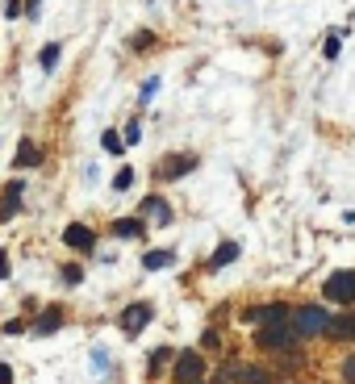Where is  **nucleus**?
I'll return each instance as SVG.
<instances>
[{"mask_svg":"<svg viewBox=\"0 0 355 384\" xmlns=\"http://www.w3.org/2000/svg\"><path fill=\"white\" fill-rule=\"evenodd\" d=\"M330 338H339V342H355V313L334 318V322H330Z\"/></svg>","mask_w":355,"mask_h":384,"instance_id":"obj_10","label":"nucleus"},{"mask_svg":"<svg viewBox=\"0 0 355 384\" xmlns=\"http://www.w3.org/2000/svg\"><path fill=\"white\" fill-rule=\"evenodd\" d=\"M172 380L176 384H201L205 380V355H197V351H180L176 368H172Z\"/></svg>","mask_w":355,"mask_h":384,"instance_id":"obj_3","label":"nucleus"},{"mask_svg":"<svg viewBox=\"0 0 355 384\" xmlns=\"http://www.w3.org/2000/svg\"><path fill=\"white\" fill-rule=\"evenodd\" d=\"M63 280H67V284H80V280H84V272H80V268H63Z\"/></svg>","mask_w":355,"mask_h":384,"instance_id":"obj_23","label":"nucleus"},{"mask_svg":"<svg viewBox=\"0 0 355 384\" xmlns=\"http://www.w3.org/2000/svg\"><path fill=\"white\" fill-rule=\"evenodd\" d=\"M100 143H105V150H109V155H122V138H117L113 130H105V138H100Z\"/></svg>","mask_w":355,"mask_h":384,"instance_id":"obj_20","label":"nucleus"},{"mask_svg":"<svg viewBox=\"0 0 355 384\" xmlns=\"http://www.w3.org/2000/svg\"><path fill=\"white\" fill-rule=\"evenodd\" d=\"M159 92V80H155V76H151V80H146V84H142V100H151V96Z\"/></svg>","mask_w":355,"mask_h":384,"instance_id":"obj_24","label":"nucleus"},{"mask_svg":"<svg viewBox=\"0 0 355 384\" xmlns=\"http://www.w3.org/2000/svg\"><path fill=\"white\" fill-rule=\"evenodd\" d=\"M330 313L326 309H318V305H301L297 313H293V326H297V335L301 338H313V335H330Z\"/></svg>","mask_w":355,"mask_h":384,"instance_id":"obj_2","label":"nucleus"},{"mask_svg":"<svg viewBox=\"0 0 355 384\" xmlns=\"http://www.w3.org/2000/svg\"><path fill=\"white\" fill-rule=\"evenodd\" d=\"M243 251H238V242H222L218 251H214V268H226V263H234Z\"/></svg>","mask_w":355,"mask_h":384,"instance_id":"obj_16","label":"nucleus"},{"mask_svg":"<svg viewBox=\"0 0 355 384\" xmlns=\"http://www.w3.org/2000/svg\"><path fill=\"white\" fill-rule=\"evenodd\" d=\"M59 326H63V309H59V305H50V309H46L42 318H38V326H34V335H54Z\"/></svg>","mask_w":355,"mask_h":384,"instance_id":"obj_12","label":"nucleus"},{"mask_svg":"<svg viewBox=\"0 0 355 384\" xmlns=\"http://www.w3.org/2000/svg\"><path fill=\"white\" fill-rule=\"evenodd\" d=\"M42 163V150L30 143V138H21V146H17V167H38Z\"/></svg>","mask_w":355,"mask_h":384,"instance_id":"obj_13","label":"nucleus"},{"mask_svg":"<svg viewBox=\"0 0 355 384\" xmlns=\"http://www.w3.org/2000/svg\"><path fill=\"white\" fill-rule=\"evenodd\" d=\"M343 380L355 384V355H347V359H343Z\"/></svg>","mask_w":355,"mask_h":384,"instance_id":"obj_22","label":"nucleus"},{"mask_svg":"<svg viewBox=\"0 0 355 384\" xmlns=\"http://www.w3.org/2000/svg\"><path fill=\"white\" fill-rule=\"evenodd\" d=\"M326 301H334V305H351L355 301V272H334V276H326Z\"/></svg>","mask_w":355,"mask_h":384,"instance_id":"obj_4","label":"nucleus"},{"mask_svg":"<svg viewBox=\"0 0 355 384\" xmlns=\"http://www.w3.org/2000/svg\"><path fill=\"white\" fill-rule=\"evenodd\" d=\"M293 313H289V305H267V309H260V322L264 326H284Z\"/></svg>","mask_w":355,"mask_h":384,"instance_id":"obj_15","label":"nucleus"},{"mask_svg":"<svg viewBox=\"0 0 355 384\" xmlns=\"http://www.w3.org/2000/svg\"><path fill=\"white\" fill-rule=\"evenodd\" d=\"M4 13L8 17H21V0H4Z\"/></svg>","mask_w":355,"mask_h":384,"instance_id":"obj_26","label":"nucleus"},{"mask_svg":"<svg viewBox=\"0 0 355 384\" xmlns=\"http://www.w3.org/2000/svg\"><path fill=\"white\" fill-rule=\"evenodd\" d=\"M134 184V167H117V176H113V192H130Z\"/></svg>","mask_w":355,"mask_h":384,"instance_id":"obj_17","label":"nucleus"},{"mask_svg":"<svg viewBox=\"0 0 355 384\" xmlns=\"http://www.w3.org/2000/svg\"><path fill=\"white\" fill-rule=\"evenodd\" d=\"M146 322H151V305H146V301H138V305H130V309L122 313V330H126V335H142Z\"/></svg>","mask_w":355,"mask_h":384,"instance_id":"obj_7","label":"nucleus"},{"mask_svg":"<svg viewBox=\"0 0 355 384\" xmlns=\"http://www.w3.org/2000/svg\"><path fill=\"white\" fill-rule=\"evenodd\" d=\"M201 384H205V380H201Z\"/></svg>","mask_w":355,"mask_h":384,"instance_id":"obj_29","label":"nucleus"},{"mask_svg":"<svg viewBox=\"0 0 355 384\" xmlns=\"http://www.w3.org/2000/svg\"><path fill=\"white\" fill-rule=\"evenodd\" d=\"M63 242H67L71 251H92V246H96V234H92L88 226H67V230H63Z\"/></svg>","mask_w":355,"mask_h":384,"instance_id":"obj_8","label":"nucleus"},{"mask_svg":"<svg viewBox=\"0 0 355 384\" xmlns=\"http://www.w3.org/2000/svg\"><path fill=\"white\" fill-rule=\"evenodd\" d=\"M17 209H21V184L8 180V184H4V209H0V222H13Z\"/></svg>","mask_w":355,"mask_h":384,"instance_id":"obj_9","label":"nucleus"},{"mask_svg":"<svg viewBox=\"0 0 355 384\" xmlns=\"http://www.w3.org/2000/svg\"><path fill=\"white\" fill-rule=\"evenodd\" d=\"M113 230H117V239H142L146 234V217H122Z\"/></svg>","mask_w":355,"mask_h":384,"instance_id":"obj_11","label":"nucleus"},{"mask_svg":"<svg viewBox=\"0 0 355 384\" xmlns=\"http://www.w3.org/2000/svg\"><path fill=\"white\" fill-rule=\"evenodd\" d=\"M146 272H163V268H172L176 263V251H146Z\"/></svg>","mask_w":355,"mask_h":384,"instance_id":"obj_14","label":"nucleus"},{"mask_svg":"<svg viewBox=\"0 0 355 384\" xmlns=\"http://www.w3.org/2000/svg\"><path fill=\"white\" fill-rule=\"evenodd\" d=\"M297 326L293 322H284V326H260L255 330V347L260 351H293L297 347Z\"/></svg>","mask_w":355,"mask_h":384,"instance_id":"obj_1","label":"nucleus"},{"mask_svg":"<svg viewBox=\"0 0 355 384\" xmlns=\"http://www.w3.org/2000/svg\"><path fill=\"white\" fill-rule=\"evenodd\" d=\"M151 42H155L151 34H138V38H130V47H138V50H142V47H151Z\"/></svg>","mask_w":355,"mask_h":384,"instance_id":"obj_27","label":"nucleus"},{"mask_svg":"<svg viewBox=\"0 0 355 384\" xmlns=\"http://www.w3.org/2000/svg\"><path fill=\"white\" fill-rule=\"evenodd\" d=\"M138 138H142V126H138V121H130V126H126V143L138 146Z\"/></svg>","mask_w":355,"mask_h":384,"instance_id":"obj_21","label":"nucleus"},{"mask_svg":"<svg viewBox=\"0 0 355 384\" xmlns=\"http://www.w3.org/2000/svg\"><path fill=\"white\" fill-rule=\"evenodd\" d=\"M197 163H201V155H172V159H163L159 163V180H180V176H188V172H197Z\"/></svg>","mask_w":355,"mask_h":384,"instance_id":"obj_5","label":"nucleus"},{"mask_svg":"<svg viewBox=\"0 0 355 384\" xmlns=\"http://www.w3.org/2000/svg\"><path fill=\"white\" fill-rule=\"evenodd\" d=\"M138 217H146L151 226H168V222H172V205H168L163 196H146V200H142V213H138Z\"/></svg>","mask_w":355,"mask_h":384,"instance_id":"obj_6","label":"nucleus"},{"mask_svg":"<svg viewBox=\"0 0 355 384\" xmlns=\"http://www.w3.org/2000/svg\"><path fill=\"white\" fill-rule=\"evenodd\" d=\"M38 8H42V0H25V13L30 17H38Z\"/></svg>","mask_w":355,"mask_h":384,"instance_id":"obj_28","label":"nucleus"},{"mask_svg":"<svg viewBox=\"0 0 355 384\" xmlns=\"http://www.w3.org/2000/svg\"><path fill=\"white\" fill-rule=\"evenodd\" d=\"M168 355H176V351H168V347H159V351H151V376H155V372L163 368V359H168Z\"/></svg>","mask_w":355,"mask_h":384,"instance_id":"obj_19","label":"nucleus"},{"mask_svg":"<svg viewBox=\"0 0 355 384\" xmlns=\"http://www.w3.org/2000/svg\"><path fill=\"white\" fill-rule=\"evenodd\" d=\"M339 50H343L339 38H326V59H339Z\"/></svg>","mask_w":355,"mask_h":384,"instance_id":"obj_25","label":"nucleus"},{"mask_svg":"<svg viewBox=\"0 0 355 384\" xmlns=\"http://www.w3.org/2000/svg\"><path fill=\"white\" fill-rule=\"evenodd\" d=\"M38 63H42V71H50V67L59 63V42H46L42 54H38Z\"/></svg>","mask_w":355,"mask_h":384,"instance_id":"obj_18","label":"nucleus"}]
</instances>
